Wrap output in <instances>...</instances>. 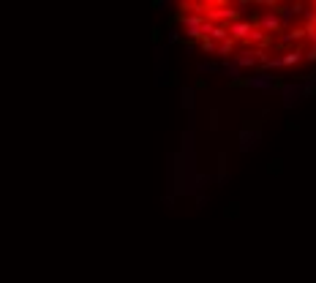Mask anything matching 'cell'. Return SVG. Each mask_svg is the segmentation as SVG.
Instances as JSON below:
<instances>
[{"label":"cell","instance_id":"cell-1","mask_svg":"<svg viewBox=\"0 0 316 283\" xmlns=\"http://www.w3.org/2000/svg\"><path fill=\"white\" fill-rule=\"evenodd\" d=\"M262 27L275 30V27H278V14H272V11H270V14H264V16H262Z\"/></svg>","mask_w":316,"mask_h":283}]
</instances>
